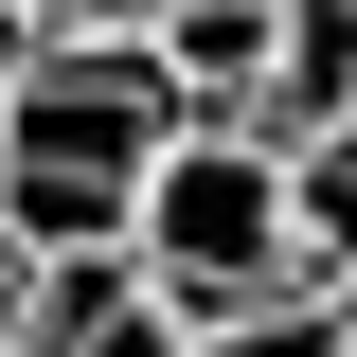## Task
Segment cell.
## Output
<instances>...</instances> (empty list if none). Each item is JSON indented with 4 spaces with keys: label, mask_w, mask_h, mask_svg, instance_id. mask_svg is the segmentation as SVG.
I'll use <instances>...</instances> for the list:
<instances>
[{
    "label": "cell",
    "mask_w": 357,
    "mask_h": 357,
    "mask_svg": "<svg viewBox=\"0 0 357 357\" xmlns=\"http://www.w3.org/2000/svg\"><path fill=\"white\" fill-rule=\"evenodd\" d=\"M126 286L161 321H215L250 286H304V215H286V143L268 126H161L126 178Z\"/></svg>",
    "instance_id": "obj_1"
},
{
    "label": "cell",
    "mask_w": 357,
    "mask_h": 357,
    "mask_svg": "<svg viewBox=\"0 0 357 357\" xmlns=\"http://www.w3.org/2000/svg\"><path fill=\"white\" fill-rule=\"evenodd\" d=\"M143 72L178 126H250L268 107V0H143Z\"/></svg>",
    "instance_id": "obj_2"
},
{
    "label": "cell",
    "mask_w": 357,
    "mask_h": 357,
    "mask_svg": "<svg viewBox=\"0 0 357 357\" xmlns=\"http://www.w3.org/2000/svg\"><path fill=\"white\" fill-rule=\"evenodd\" d=\"M357 107V0H268V143H340Z\"/></svg>",
    "instance_id": "obj_4"
},
{
    "label": "cell",
    "mask_w": 357,
    "mask_h": 357,
    "mask_svg": "<svg viewBox=\"0 0 357 357\" xmlns=\"http://www.w3.org/2000/svg\"><path fill=\"white\" fill-rule=\"evenodd\" d=\"M178 357H357V304L340 286H250V304L178 321Z\"/></svg>",
    "instance_id": "obj_5"
},
{
    "label": "cell",
    "mask_w": 357,
    "mask_h": 357,
    "mask_svg": "<svg viewBox=\"0 0 357 357\" xmlns=\"http://www.w3.org/2000/svg\"><path fill=\"white\" fill-rule=\"evenodd\" d=\"M0 340H18V250H0Z\"/></svg>",
    "instance_id": "obj_6"
},
{
    "label": "cell",
    "mask_w": 357,
    "mask_h": 357,
    "mask_svg": "<svg viewBox=\"0 0 357 357\" xmlns=\"http://www.w3.org/2000/svg\"><path fill=\"white\" fill-rule=\"evenodd\" d=\"M0 357H178V321L126 286V250H54V268H18V340Z\"/></svg>",
    "instance_id": "obj_3"
}]
</instances>
